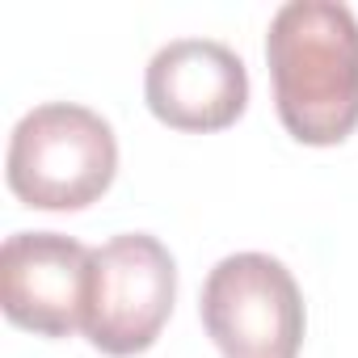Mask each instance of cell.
<instances>
[{
	"mask_svg": "<svg viewBox=\"0 0 358 358\" xmlns=\"http://www.w3.org/2000/svg\"><path fill=\"white\" fill-rule=\"evenodd\" d=\"M266 64L291 139L345 143L358 127V17L337 0H291L270 22Z\"/></svg>",
	"mask_w": 358,
	"mask_h": 358,
	"instance_id": "6da1fadb",
	"label": "cell"
},
{
	"mask_svg": "<svg viewBox=\"0 0 358 358\" xmlns=\"http://www.w3.org/2000/svg\"><path fill=\"white\" fill-rule=\"evenodd\" d=\"M118 173L114 127L76 101L34 106L9 135L5 177L17 203L34 211H85Z\"/></svg>",
	"mask_w": 358,
	"mask_h": 358,
	"instance_id": "7a4b0ae2",
	"label": "cell"
},
{
	"mask_svg": "<svg viewBox=\"0 0 358 358\" xmlns=\"http://www.w3.org/2000/svg\"><path fill=\"white\" fill-rule=\"evenodd\" d=\"M203 329L224 358H299L303 295L270 253H232L203 282Z\"/></svg>",
	"mask_w": 358,
	"mask_h": 358,
	"instance_id": "3957f363",
	"label": "cell"
},
{
	"mask_svg": "<svg viewBox=\"0 0 358 358\" xmlns=\"http://www.w3.org/2000/svg\"><path fill=\"white\" fill-rule=\"evenodd\" d=\"M177 262L148 232H122L93 249V291L85 337L110 358H135L156 345L173 316Z\"/></svg>",
	"mask_w": 358,
	"mask_h": 358,
	"instance_id": "277c9868",
	"label": "cell"
},
{
	"mask_svg": "<svg viewBox=\"0 0 358 358\" xmlns=\"http://www.w3.org/2000/svg\"><path fill=\"white\" fill-rule=\"evenodd\" d=\"M93 249L64 232H13L0 249V303L17 329L72 337L85 329Z\"/></svg>",
	"mask_w": 358,
	"mask_h": 358,
	"instance_id": "5b68a950",
	"label": "cell"
},
{
	"mask_svg": "<svg viewBox=\"0 0 358 358\" xmlns=\"http://www.w3.org/2000/svg\"><path fill=\"white\" fill-rule=\"evenodd\" d=\"M143 101L173 131H224L249 106L245 59L215 38H173L143 72Z\"/></svg>",
	"mask_w": 358,
	"mask_h": 358,
	"instance_id": "8992f818",
	"label": "cell"
}]
</instances>
